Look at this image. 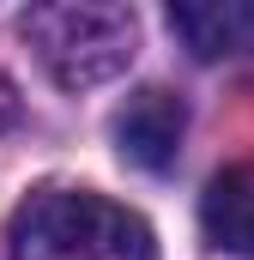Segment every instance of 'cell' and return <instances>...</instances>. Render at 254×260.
I'll use <instances>...</instances> for the list:
<instances>
[{"mask_svg":"<svg viewBox=\"0 0 254 260\" xmlns=\"http://www.w3.org/2000/svg\"><path fill=\"white\" fill-rule=\"evenodd\" d=\"M12 260H157L151 224L91 188H37L6 224Z\"/></svg>","mask_w":254,"mask_h":260,"instance_id":"cell-1","label":"cell"},{"mask_svg":"<svg viewBox=\"0 0 254 260\" xmlns=\"http://www.w3.org/2000/svg\"><path fill=\"white\" fill-rule=\"evenodd\" d=\"M24 43L37 49L43 73L61 91H91L127 73L139 49V18L133 6H109V0H55L24 12Z\"/></svg>","mask_w":254,"mask_h":260,"instance_id":"cell-2","label":"cell"},{"mask_svg":"<svg viewBox=\"0 0 254 260\" xmlns=\"http://www.w3.org/2000/svg\"><path fill=\"white\" fill-rule=\"evenodd\" d=\"M182 133H188V109H182V97H170V91H139V97H127V109L115 115V151H121L127 164H139V170H170L176 164V151H182Z\"/></svg>","mask_w":254,"mask_h":260,"instance_id":"cell-3","label":"cell"},{"mask_svg":"<svg viewBox=\"0 0 254 260\" xmlns=\"http://www.w3.org/2000/svg\"><path fill=\"white\" fill-rule=\"evenodd\" d=\"M170 30L194 61H242L254 55V0H182L170 6Z\"/></svg>","mask_w":254,"mask_h":260,"instance_id":"cell-4","label":"cell"},{"mask_svg":"<svg viewBox=\"0 0 254 260\" xmlns=\"http://www.w3.org/2000/svg\"><path fill=\"white\" fill-rule=\"evenodd\" d=\"M200 230L212 248L254 260V164L212 176V188L200 194Z\"/></svg>","mask_w":254,"mask_h":260,"instance_id":"cell-5","label":"cell"},{"mask_svg":"<svg viewBox=\"0 0 254 260\" xmlns=\"http://www.w3.org/2000/svg\"><path fill=\"white\" fill-rule=\"evenodd\" d=\"M18 121V91H12V79L0 73V127H12Z\"/></svg>","mask_w":254,"mask_h":260,"instance_id":"cell-6","label":"cell"}]
</instances>
